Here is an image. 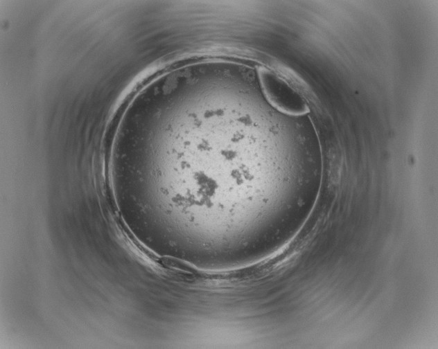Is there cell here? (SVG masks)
Instances as JSON below:
<instances>
[{
	"instance_id": "cell-1",
	"label": "cell",
	"mask_w": 438,
	"mask_h": 349,
	"mask_svg": "<svg viewBox=\"0 0 438 349\" xmlns=\"http://www.w3.org/2000/svg\"><path fill=\"white\" fill-rule=\"evenodd\" d=\"M257 76L265 99L278 111L291 116H301L308 111L304 98L274 72L260 67Z\"/></svg>"
}]
</instances>
